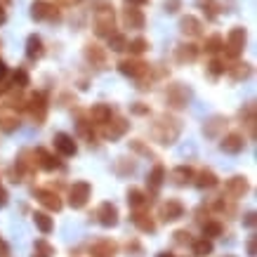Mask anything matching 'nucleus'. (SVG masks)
I'll list each match as a JSON object with an SVG mask.
<instances>
[{
	"instance_id": "22",
	"label": "nucleus",
	"mask_w": 257,
	"mask_h": 257,
	"mask_svg": "<svg viewBox=\"0 0 257 257\" xmlns=\"http://www.w3.org/2000/svg\"><path fill=\"white\" fill-rule=\"evenodd\" d=\"M116 250H118V245L113 241H109V238H101V241L92 243L90 252H92V257H116Z\"/></svg>"
},
{
	"instance_id": "55",
	"label": "nucleus",
	"mask_w": 257,
	"mask_h": 257,
	"mask_svg": "<svg viewBox=\"0 0 257 257\" xmlns=\"http://www.w3.org/2000/svg\"><path fill=\"white\" fill-rule=\"evenodd\" d=\"M64 5H76V3H80V0H62Z\"/></svg>"
},
{
	"instance_id": "28",
	"label": "nucleus",
	"mask_w": 257,
	"mask_h": 257,
	"mask_svg": "<svg viewBox=\"0 0 257 257\" xmlns=\"http://www.w3.org/2000/svg\"><path fill=\"white\" fill-rule=\"evenodd\" d=\"M33 222H36V226H38L43 234H52V231H55V219L50 217L47 212H43V210L33 212Z\"/></svg>"
},
{
	"instance_id": "36",
	"label": "nucleus",
	"mask_w": 257,
	"mask_h": 257,
	"mask_svg": "<svg viewBox=\"0 0 257 257\" xmlns=\"http://www.w3.org/2000/svg\"><path fill=\"white\" fill-rule=\"evenodd\" d=\"M125 50H130V55H135V57H140V55H144L149 50V43L144 38H135V40H127V45H125Z\"/></svg>"
},
{
	"instance_id": "52",
	"label": "nucleus",
	"mask_w": 257,
	"mask_h": 257,
	"mask_svg": "<svg viewBox=\"0 0 257 257\" xmlns=\"http://www.w3.org/2000/svg\"><path fill=\"white\" fill-rule=\"evenodd\" d=\"M257 250H255V238H250L248 241V257H255Z\"/></svg>"
},
{
	"instance_id": "21",
	"label": "nucleus",
	"mask_w": 257,
	"mask_h": 257,
	"mask_svg": "<svg viewBox=\"0 0 257 257\" xmlns=\"http://www.w3.org/2000/svg\"><path fill=\"white\" fill-rule=\"evenodd\" d=\"M43 55H45L43 38H40V36H36V33H31V36L26 38V57H29L31 62H36V59H40Z\"/></svg>"
},
{
	"instance_id": "32",
	"label": "nucleus",
	"mask_w": 257,
	"mask_h": 257,
	"mask_svg": "<svg viewBox=\"0 0 257 257\" xmlns=\"http://www.w3.org/2000/svg\"><path fill=\"white\" fill-rule=\"evenodd\" d=\"M191 250H194V257H208L212 255V241L210 238H198V241H194V245H191Z\"/></svg>"
},
{
	"instance_id": "42",
	"label": "nucleus",
	"mask_w": 257,
	"mask_h": 257,
	"mask_svg": "<svg viewBox=\"0 0 257 257\" xmlns=\"http://www.w3.org/2000/svg\"><path fill=\"white\" fill-rule=\"evenodd\" d=\"M90 125L92 123H87V120H78V133H80V137H85L90 144L94 142V130H90Z\"/></svg>"
},
{
	"instance_id": "26",
	"label": "nucleus",
	"mask_w": 257,
	"mask_h": 257,
	"mask_svg": "<svg viewBox=\"0 0 257 257\" xmlns=\"http://www.w3.org/2000/svg\"><path fill=\"white\" fill-rule=\"evenodd\" d=\"M163 182H165V168L163 165H156L147 177V184H149V189H151V194H156L158 189L163 187Z\"/></svg>"
},
{
	"instance_id": "14",
	"label": "nucleus",
	"mask_w": 257,
	"mask_h": 257,
	"mask_svg": "<svg viewBox=\"0 0 257 257\" xmlns=\"http://www.w3.org/2000/svg\"><path fill=\"white\" fill-rule=\"evenodd\" d=\"M144 15H142V10H137V5H127V8L123 10V24L127 26V29H144Z\"/></svg>"
},
{
	"instance_id": "19",
	"label": "nucleus",
	"mask_w": 257,
	"mask_h": 257,
	"mask_svg": "<svg viewBox=\"0 0 257 257\" xmlns=\"http://www.w3.org/2000/svg\"><path fill=\"white\" fill-rule=\"evenodd\" d=\"M127 127H130V123L125 120V118H116V120H109L106 123V130H104V137L111 142H116L118 137H123L125 133H127Z\"/></svg>"
},
{
	"instance_id": "45",
	"label": "nucleus",
	"mask_w": 257,
	"mask_h": 257,
	"mask_svg": "<svg viewBox=\"0 0 257 257\" xmlns=\"http://www.w3.org/2000/svg\"><path fill=\"white\" fill-rule=\"evenodd\" d=\"M179 5H182L179 0H165V12H170V15H175V12L179 10Z\"/></svg>"
},
{
	"instance_id": "53",
	"label": "nucleus",
	"mask_w": 257,
	"mask_h": 257,
	"mask_svg": "<svg viewBox=\"0 0 257 257\" xmlns=\"http://www.w3.org/2000/svg\"><path fill=\"white\" fill-rule=\"evenodd\" d=\"M125 3H127V5H137V8H140V5H147L149 0H125Z\"/></svg>"
},
{
	"instance_id": "38",
	"label": "nucleus",
	"mask_w": 257,
	"mask_h": 257,
	"mask_svg": "<svg viewBox=\"0 0 257 257\" xmlns=\"http://www.w3.org/2000/svg\"><path fill=\"white\" fill-rule=\"evenodd\" d=\"M52 255H55V248H52L45 238L36 241V248H33V255L31 257H52Z\"/></svg>"
},
{
	"instance_id": "56",
	"label": "nucleus",
	"mask_w": 257,
	"mask_h": 257,
	"mask_svg": "<svg viewBox=\"0 0 257 257\" xmlns=\"http://www.w3.org/2000/svg\"><path fill=\"white\" fill-rule=\"evenodd\" d=\"M158 257H175V255H172V252H161Z\"/></svg>"
},
{
	"instance_id": "25",
	"label": "nucleus",
	"mask_w": 257,
	"mask_h": 257,
	"mask_svg": "<svg viewBox=\"0 0 257 257\" xmlns=\"http://www.w3.org/2000/svg\"><path fill=\"white\" fill-rule=\"evenodd\" d=\"M191 179H194V170H191L189 165H177V168L172 170V182H175L177 187H187V184H191Z\"/></svg>"
},
{
	"instance_id": "6",
	"label": "nucleus",
	"mask_w": 257,
	"mask_h": 257,
	"mask_svg": "<svg viewBox=\"0 0 257 257\" xmlns=\"http://www.w3.org/2000/svg\"><path fill=\"white\" fill-rule=\"evenodd\" d=\"M165 99H168V104H170L172 109H184V106H189L191 92H189L187 85H182V83H175V85L168 87V92H165Z\"/></svg>"
},
{
	"instance_id": "18",
	"label": "nucleus",
	"mask_w": 257,
	"mask_h": 257,
	"mask_svg": "<svg viewBox=\"0 0 257 257\" xmlns=\"http://www.w3.org/2000/svg\"><path fill=\"white\" fill-rule=\"evenodd\" d=\"M226 194L231 196V198H243V196L248 194V179L245 177H231V179H226Z\"/></svg>"
},
{
	"instance_id": "8",
	"label": "nucleus",
	"mask_w": 257,
	"mask_h": 257,
	"mask_svg": "<svg viewBox=\"0 0 257 257\" xmlns=\"http://www.w3.org/2000/svg\"><path fill=\"white\" fill-rule=\"evenodd\" d=\"M184 212H187V208H184V203L177 201V198H168V201L161 205V219H163V222H177V219L184 217Z\"/></svg>"
},
{
	"instance_id": "27",
	"label": "nucleus",
	"mask_w": 257,
	"mask_h": 257,
	"mask_svg": "<svg viewBox=\"0 0 257 257\" xmlns=\"http://www.w3.org/2000/svg\"><path fill=\"white\" fill-rule=\"evenodd\" d=\"M85 57H87V62H92V66H97V69H101L104 64H106V55H104V50H101L99 45H90L85 47Z\"/></svg>"
},
{
	"instance_id": "40",
	"label": "nucleus",
	"mask_w": 257,
	"mask_h": 257,
	"mask_svg": "<svg viewBox=\"0 0 257 257\" xmlns=\"http://www.w3.org/2000/svg\"><path fill=\"white\" fill-rule=\"evenodd\" d=\"M125 45H127V38H125L123 33H116V31H113L109 36V47L113 50V52H123Z\"/></svg>"
},
{
	"instance_id": "37",
	"label": "nucleus",
	"mask_w": 257,
	"mask_h": 257,
	"mask_svg": "<svg viewBox=\"0 0 257 257\" xmlns=\"http://www.w3.org/2000/svg\"><path fill=\"white\" fill-rule=\"evenodd\" d=\"M196 3L203 8V12H205L208 19H217V15H219V3L217 0H196Z\"/></svg>"
},
{
	"instance_id": "47",
	"label": "nucleus",
	"mask_w": 257,
	"mask_h": 257,
	"mask_svg": "<svg viewBox=\"0 0 257 257\" xmlns=\"http://www.w3.org/2000/svg\"><path fill=\"white\" fill-rule=\"evenodd\" d=\"M8 201H10V196H8V189L0 184V208H5L8 205Z\"/></svg>"
},
{
	"instance_id": "4",
	"label": "nucleus",
	"mask_w": 257,
	"mask_h": 257,
	"mask_svg": "<svg viewBox=\"0 0 257 257\" xmlns=\"http://www.w3.org/2000/svg\"><path fill=\"white\" fill-rule=\"evenodd\" d=\"M90 196H92L90 182H73L71 189H69V205L73 208V210H80V208H85L87 205Z\"/></svg>"
},
{
	"instance_id": "33",
	"label": "nucleus",
	"mask_w": 257,
	"mask_h": 257,
	"mask_svg": "<svg viewBox=\"0 0 257 257\" xmlns=\"http://www.w3.org/2000/svg\"><path fill=\"white\" fill-rule=\"evenodd\" d=\"M222 127H226V120L224 118H219V116H215L203 125V133H205V137H217V133L222 130Z\"/></svg>"
},
{
	"instance_id": "35",
	"label": "nucleus",
	"mask_w": 257,
	"mask_h": 257,
	"mask_svg": "<svg viewBox=\"0 0 257 257\" xmlns=\"http://www.w3.org/2000/svg\"><path fill=\"white\" fill-rule=\"evenodd\" d=\"M205 52L208 55H217V52H222V47H224V38L219 36V33H215V36H210V38H205Z\"/></svg>"
},
{
	"instance_id": "15",
	"label": "nucleus",
	"mask_w": 257,
	"mask_h": 257,
	"mask_svg": "<svg viewBox=\"0 0 257 257\" xmlns=\"http://www.w3.org/2000/svg\"><path fill=\"white\" fill-rule=\"evenodd\" d=\"M17 127H19V116H17V111L12 106H3L0 109V130L3 133H15Z\"/></svg>"
},
{
	"instance_id": "17",
	"label": "nucleus",
	"mask_w": 257,
	"mask_h": 257,
	"mask_svg": "<svg viewBox=\"0 0 257 257\" xmlns=\"http://www.w3.org/2000/svg\"><path fill=\"white\" fill-rule=\"evenodd\" d=\"M179 31L184 33V36H189V38H198L203 33V24L194 15H187V17H182V22H179Z\"/></svg>"
},
{
	"instance_id": "2",
	"label": "nucleus",
	"mask_w": 257,
	"mask_h": 257,
	"mask_svg": "<svg viewBox=\"0 0 257 257\" xmlns=\"http://www.w3.org/2000/svg\"><path fill=\"white\" fill-rule=\"evenodd\" d=\"M116 26V15L109 3H99V8L94 10V33L99 38H109Z\"/></svg>"
},
{
	"instance_id": "16",
	"label": "nucleus",
	"mask_w": 257,
	"mask_h": 257,
	"mask_svg": "<svg viewBox=\"0 0 257 257\" xmlns=\"http://www.w3.org/2000/svg\"><path fill=\"white\" fill-rule=\"evenodd\" d=\"M219 149H222L224 154H241L243 149H245V140H243L238 133H231V135H226V137H222Z\"/></svg>"
},
{
	"instance_id": "54",
	"label": "nucleus",
	"mask_w": 257,
	"mask_h": 257,
	"mask_svg": "<svg viewBox=\"0 0 257 257\" xmlns=\"http://www.w3.org/2000/svg\"><path fill=\"white\" fill-rule=\"evenodd\" d=\"M5 22V5H3V3H0V24Z\"/></svg>"
},
{
	"instance_id": "9",
	"label": "nucleus",
	"mask_w": 257,
	"mask_h": 257,
	"mask_svg": "<svg viewBox=\"0 0 257 257\" xmlns=\"http://www.w3.org/2000/svg\"><path fill=\"white\" fill-rule=\"evenodd\" d=\"M33 158H36V165H38L40 170L52 172V170H59V168H62V161H59L55 154H50L47 149H43V147H38L36 151H33Z\"/></svg>"
},
{
	"instance_id": "13",
	"label": "nucleus",
	"mask_w": 257,
	"mask_h": 257,
	"mask_svg": "<svg viewBox=\"0 0 257 257\" xmlns=\"http://www.w3.org/2000/svg\"><path fill=\"white\" fill-rule=\"evenodd\" d=\"M52 142H55V149L62 154L64 158H71V156H76V154H78V144H76V140H73L71 135L57 133Z\"/></svg>"
},
{
	"instance_id": "39",
	"label": "nucleus",
	"mask_w": 257,
	"mask_h": 257,
	"mask_svg": "<svg viewBox=\"0 0 257 257\" xmlns=\"http://www.w3.org/2000/svg\"><path fill=\"white\" fill-rule=\"evenodd\" d=\"M226 71H229V76H231L234 80H245L250 76V66H248V64H234L231 69H226Z\"/></svg>"
},
{
	"instance_id": "49",
	"label": "nucleus",
	"mask_w": 257,
	"mask_h": 257,
	"mask_svg": "<svg viewBox=\"0 0 257 257\" xmlns=\"http://www.w3.org/2000/svg\"><path fill=\"white\" fill-rule=\"evenodd\" d=\"M130 147L135 149V151H140V154H144V156H151V151H149V149H144L140 144V142H133V144H130Z\"/></svg>"
},
{
	"instance_id": "50",
	"label": "nucleus",
	"mask_w": 257,
	"mask_h": 257,
	"mask_svg": "<svg viewBox=\"0 0 257 257\" xmlns=\"http://www.w3.org/2000/svg\"><path fill=\"white\" fill-rule=\"evenodd\" d=\"M0 257H10V245L0 238Z\"/></svg>"
},
{
	"instance_id": "5",
	"label": "nucleus",
	"mask_w": 257,
	"mask_h": 257,
	"mask_svg": "<svg viewBox=\"0 0 257 257\" xmlns=\"http://www.w3.org/2000/svg\"><path fill=\"white\" fill-rule=\"evenodd\" d=\"M24 106L29 109V113H31V118L36 120V125H43V120H45V116H47V97H45V92L31 94L29 101H26Z\"/></svg>"
},
{
	"instance_id": "11",
	"label": "nucleus",
	"mask_w": 257,
	"mask_h": 257,
	"mask_svg": "<svg viewBox=\"0 0 257 257\" xmlns=\"http://www.w3.org/2000/svg\"><path fill=\"white\" fill-rule=\"evenodd\" d=\"M31 17L36 19V22H59V12H57V8H52V5H47L45 0H36L31 5Z\"/></svg>"
},
{
	"instance_id": "1",
	"label": "nucleus",
	"mask_w": 257,
	"mask_h": 257,
	"mask_svg": "<svg viewBox=\"0 0 257 257\" xmlns=\"http://www.w3.org/2000/svg\"><path fill=\"white\" fill-rule=\"evenodd\" d=\"M179 133H182V123L175 120V118H165V116L161 118L158 123H154V127H151V137H154L158 144H163V147L175 144Z\"/></svg>"
},
{
	"instance_id": "30",
	"label": "nucleus",
	"mask_w": 257,
	"mask_h": 257,
	"mask_svg": "<svg viewBox=\"0 0 257 257\" xmlns=\"http://www.w3.org/2000/svg\"><path fill=\"white\" fill-rule=\"evenodd\" d=\"M224 234V224H222V222H217V219H210V222H205V224H203V236H205V238H217V236H222Z\"/></svg>"
},
{
	"instance_id": "34",
	"label": "nucleus",
	"mask_w": 257,
	"mask_h": 257,
	"mask_svg": "<svg viewBox=\"0 0 257 257\" xmlns=\"http://www.w3.org/2000/svg\"><path fill=\"white\" fill-rule=\"evenodd\" d=\"M31 85V76H29V71L26 69H17L15 73H12V87H17V90H24V87Z\"/></svg>"
},
{
	"instance_id": "24",
	"label": "nucleus",
	"mask_w": 257,
	"mask_h": 257,
	"mask_svg": "<svg viewBox=\"0 0 257 257\" xmlns=\"http://www.w3.org/2000/svg\"><path fill=\"white\" fill-rule=\"evenodd\" d=\"M149 201H151V198H149L142 189H130V191H127V205H130L133 210H144L149 205Z\"/></svg>"
},
{
	"instance_id": "43",
	"label": "nucleus",
	"mask_w": 257,
	"mask_h": 257,
	"mask_svg": "<svg viewBox=\"0 0 257 257\" xmlns=\"http://www.w3.org/2000/svg\"><path fill=\"white\" fill-rule=\"evenodd\" d=\"M127 172H135V161L125 163V158L118 161V175H127Z\"/></svg>"
},
{
	"instance_id": "44",
	"label": "nucleus",
	"mask_w": 257,
	"mask_h": 257,
	"mask_svg": "<svg viewBox=\"0 0 257 257\" xmlns=\"http://www.w3.org/2000/svg\"><path fill=\"white\" fill-rule=\"evenodd\" d=\"M135 113V116H149V106H144L142 101H137V104H133V109H130Z\"/></svg>"
},
{
	"instance_id": "41",
	"label": "nucleus",
	"mask_w": 257,
	"mask_h": 257,
	"mask_svg": "<svg viewBox=\"0 0 257 257\" xmlns=\"http://www.w3.org/2000/svg\"><path fill=\"white\" fill-rule=\"evenodd\" d=\"M208 73H210L212 78H219V76H224L226 73V66L219 59H212L210 64H208Z\"/></svg>"
},
{
	"instance_id": "10",
	"label": "nucleus",
	"mask_w": 257,
	"mask_h": 257,
	"mask_svg": "<svg viewBox=\"0 0 257 257\" xmlns=\"http://www.w3.org/2000/svg\"><path fill=\"white\" fill-rule=\"evenodd\" d=\"M33 194H36V198H38L40 205L47 208L50 212H59L64 208V203H62V198H59L57 191H50V189H36Z\"/></svg>"
},
{
	"instance_id": "29",
	"label": "nucleus",
	"mask_w": 257,
	"mask_h": 257,
	"mask_svg": "<svg viewBox=\"0 0 257 257\" xmlns=\"http://www.w3.org/2000/svg\"><path fill=\"white\" fill-rule=\"evenodd\" d=\"M196 177V175H194ZM217 175L212 170H201L198 172V177H196V187L198 189H212V187H217Z\"/></svg>"
},
{
	"instance_id": "48",
	"label": "nucleus",
	"mask_w": 257,
	"mask_h": 257,
	"mask_svg": "<svg viewBox=\"0 0 257 257\" xmlns=\"http://www.w3.org/2000/svg\"><path fill=\"white\" fill-rule=\"evenodd\" d=\"M255 212H248V215H245V217H243V224L248 226V229H252V226H255Z\"/></svg>"
},
{
	"instance_id": "20",
	"label": "nucleus",
	"mask_w": 257,
	"mask_h": 257,
	"mask_svg": "<svg viewBox=\"0 0 257 257\" xmlns=\"http://www.w3.org/2000/svg\"><path fill=\"white\" fill-rule=\"evenodd\" d=\"M130 219H133V224L140 229V231H144V234H154L156 231V222L149 217L147 212L142 210H133V215H130Z\"/></svg>"
},
{
	"instance_id": "31",
	"label": "nucleus",
	"mask_w": 257,
	"mask_h": 257,
	"mask_svg": "<svg viewBox=\"0 0 257 257\" xmlns=\"http://www.w3.org/2000/svg\"><path fill=\"white\" fill-rule=\"evenodd\" d=\"M175 57H177L179 64H184V62H196V57H198V50H196L194 45H179L177 52H175Z\"/></svg>"
},
{
	"instance_id": "23",
	"label": "nucleus",
	"mask_w": 257,
	"mask_h": 257,
	"mask_svg": "<svg viewBox=\"0 0 257 257\" xmlns=\"http://www.w3.org/2000/svg\"><path fill=\"white\" fill-rule=\"evenodd\" d=\"M90 118H92V123L97 125H106L113 118V111H111L109 104H94L92 109H90Z\"/></svg>"
},
{
	"instance_id": "57",
	"label": "nucleus",
	"mask_w": 257,
	"mask_h": 257,
	"mask_svg": "<svg viewBox=\"0 0 257 257\" xmlns=\"http://www.w3.org/2000/svg\"><path fill=\"white\" fill-rule=\"evenodd\" d=\"M224 257H234V255H224Z\"/></svg>"
},
{
	"instance_id": "46",
	"label": "nucleus",
	"mask_w": 257,
	"mask_h": 257,
	"mask_svg": "<svg viewBox=\"0 0 257 257\" xmlns=\"http://www.w3.org/2000/svg\"><path fill=\"white\" fill-rule=\"evenodd\" d=\"M175 241L177 243H189L191 241V234H189V231H177V234H175Z\"/></svg>"
},
{
	"instance_id": "3",
	"label": "nucleus",
	"mask_w": 257,
	"mask_h": 257,
	"mask_svg": "<svg viewBox=\"0 0 257 257\" xmlns=\"http://www.w3.org/2000/svg\"><path fill=\"white\" fill-rule=\"evenodd\" d=\"M245 40H248V33H245L243 26L231 29L229 36H226L224 47H222V50H224V55L229 57V59H238V57L243 55V50H245Z\"/></svg>"
},
{
	"instance_id": "51",
	"label": "nucleus",
	"mask_w": 257,
	"mask_h": 257,
	"mask_svg": "<svg viewBox=\"0 0 257 257\" xmlns=\"http://www.w3.org/2000/svg\"><path fill=\"white\" fill-rule=\"evenodd\" d=\"M5 78H8V64L0 59V80H5Z\"/></svg>"
},
{
	"instance_id": "12",
	"label": "nucleus",
	"mask_w": 257,
	"mask_h": 257,
	"mask_svg": "<svg viewBox=\"0 0 257 257\" xmlns=\"http://www.w3.org/2000/svg\"><path fill=\"white\" fill-rule=\"evenodd\" d=\"M97 222H99L101 226H106V229L116 226L118 224V208L111 201H104L99 208H97Z\"/></svg>"
},
{
	"instance_id": "7",
	"label": "nucleus",
	"mask_w": 257,
	"mask_h": 257,
	"mask_svg": "<svg viewBox=\"0 0 257 257\" xmlns=\"http://www.w3.org/2000/svg\"><path fill=\"white\" fill-rule=\"evenodd\" d=\"M118 71H120L123 76H127V78L142 80L149 73V64L140 62V59H123V62L118 64Z\"/></svg>"
}]
</instances>
